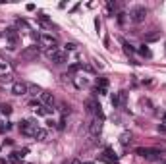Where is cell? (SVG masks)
I'll return each instance as SVG.
<instances>
[{
	"label": "cell",
	"instance_id": "52a82bcc",
	"mask_svg": "<svg viewBox=\"0 0 166 164\" xmlns=\"http://www.w3.org/2000/svg\"><path fill=\"white\" fill-rule=\"evenodd\" d=\"M110 102H112V106H114V108H124V106H126V102H128V93H126V91L114 93L112 99H110Z\"/></svg>",
	"mask_w": 166,
	"mask_h": 164
},
{
	"label": "cell",
	"instance_id": "2e32d148",
	"mask_svg": "<svg viewBox=\"0 0 166 164\" xmlns=\"http://www.w3.org/2000/svg\"><path fill=\"white\" fill-rule=\"evenodd\" d=\"M8 160H10L12 164H21V157H19V152H18V151L10 152V157H8Z\"/></svg>",
	"mask_w": 166,
	"mask_h": 164
},
{
	"label": "cell",
	"instance_id": "4dcf8cb0",
	"mask_svg": "<svg viewBox=\"0 0 166 164\" xmlns=\"http://www.w3.org/2000/svg\"><path fill=\"white\" fill-rule=\"evenodd\" d=\"M162 120H164V122H166V112H164V114H162Z\"/></svg>",
	"mask_w": 166,
	"mask_h": 164
},
{
	"label": "cell",
	"instance_id": "d6986e66",
	"mask_svg": "<svg viewBox=\"0 0 166 164\" xmlns=\"http://www.w3.org/2000/svg\"><path fill=\"white\" fill-rule=\"evenodd\" d=\"M46 135H48V133H46V129L39 127V131H37V135H35V139H37V141H45V139H46Z\"/></svg>",
	"mask_w": 166,
	"mask_h": 164
},
{
	"label": "cell",
	"instance_id": "277c9868",
	"mask_svg": "<svg viewBox=\"0 0 166 164\" xmlns=\"http://www.w3.org/2000/svg\"><path fill=\"white\" fill-rule=\"evenodd\" d=\"M135 154H139V157L147 158V160H156V158H160V154H162V152H160L159 149H149V147H137V149H135Z\"/></svg>",
	"mask_w": 166,
	"mask_h": 164
},
{
	"label": "cell",
	"instance_id": "484cf974",
	"mask_svg": "<svg viewBox=\"0 0 166 164\" xmlns=\"http://www.w3.org/2000/svg\"><path fill=\"white\" fill-rule=\"evenodd\" d=\"M64 124H66V120H64V118H62V120H60V122H58V129H64Z\"/></svg>",
	"mask_w": 166,
	"mask_h": 164
},
{
	"label": "cell",
	"instance_id": "30bf717a",
	"mask_svg": "<svg viewBox=\"0 0 166 164\" xmlns=\"http://www.w3.org/2000/svg\"><path fill=\"white\" fill-rule=\"evenodd\" d=\"M27 85L25 81H16V83H12V95H16V97H21V95H25L27 93Z\"/></svg>",
	"mask_w": 166,
	"mask_h": 164
},
{
	"label": "cell",
	"instance_id": "ba28073f",
	"mask_svg": "<svg viewBox=\"0 0 166 164\" xmlns=\"http://www.w3.org/2000/svg\"><path fill=\"white\" fill-rule=\"evenodd\" d=\"M37 56H39V46H27V48H23V50L19 52V58L27 60V62L37 60Z\"/></svg>",
	"mask_w": 166,
	"mask_h": 164
},
{
	"label": "cell",
	"instance_id": "5bb4252c",
	"mask_svg": "<svg viewBox=\"0 0 166 164\" xmlns=\"http://www.w3.org/2000/svg\"><path fill=\"white\" fill-rule=\"evenodd\" d=\"M160 35H162V31H159V29H154V31L151 33H145V43H151V41H156V39H160Z\"/></svg>",
	"mask_w": 166,
	"mask_h": 164
},
{
	"label": "cell",
	"instance_id": "603a6c76",
	"mask_svg": "<svg viewBox=\"0 0 166 164\" xmlns=\"http://www.w3.org/2000/svg\"><path fill=\"white\" fill-rule=\"evenodd\" d=\"M10 127H12V124H10V122H2V124H0V133L8 131V129H10Z\"/></svg>",
	"mask_w": 166,
	"mask_h": 164
},
{
	"label": "cell",
	"instance_id": "8fae6325",
	"mask_svg": "<svg viewBox=\"0 0 166 164\" xmlns=\"http://www.w3.org/2000/svg\"><path fill=\"white\" fill-rule=\"evenodd\" d=\"M87 129H89V133L95 137V135H99L101 133V129H102V122L99 120V118H95V120H91L89 122V126H87Z\"/></svg>",
	"mask_w": 166,
	"mask_h": 164
},
{
	"label": "cell",
	"instance_id": "4fadbf2b",
	"mask_svg": "<svg viewBox=\"0 0 166 164\" xmlns=\"http://www.w3.org/2000/svg\"><path fill=\"white\" fill-rule=\"evenodd\" d=\"M71 81H73V85H76L77 89H83V87H87V85H89V79H87V77H83V76L71 77Z\"/></svg>",
	"mask_w": 166,
	"mask_h": 164
},
{
	"label": "cell",
	"instance_id": "4316f807",
	"mask_svg": "<svg viewBox=\"0 0 166 164\" xmlns=\"http://www.w3.org/2000/svg\"><path fill=\"white\" fill-rule=\"evenodd\" d=\"M95 27H97V31H99V29H101V19H99V18L95 19Z\"/></svg>",
	"mask_w": 166,
	"mask_h": 164
},
{
	"label": "cell",
	"instance_id": "f546056e",
	"mask_svg": "<svg viewBox=\"0 0 166 164\" xmlns=\"http://www.w3.org/2000/svg\"><path fill=\"white\" fill-rule=\"evenodd\" d=\"M71 164H83V162H81V160H77V158H76V160H73V162H71Z\"/></svg>",
	"mask_w": 166,
	"mask_h": 164
},
{
	"label": "cell",
	"instance_id": "6da1fadb",
	"mask_svg": "<svg viewBox=\"0 0 166 164\" xmlns=\"http://www.w3.org/2000/svg\"><path fill=\"white\" fill-rule=\"evenodd\" d=\"M18 127H19V131L23 133V135H27V137H35L39 131L37 122H33V120H21Z\"/></svg>",
	"mask_w": 166,
	"mask_h": 164
},
{
	"label": "cell",
	"instance_id": "f1b7e54d",
	"mask_svg": "<svg viewBox=\"0 0 166 164\" xmlns=\"http://www.w3.org/2000/svg\"><path fill=\"white\" fill-rule=\"evenodd\" d=\"M0 69H6V62H2V60H0Z\"/></svg>",
	"mask_w": 166,
	"mask_h": 164
},
{
	"label": "cell",
	"instance_id": "9c48e42d",
	"mask_svg": "<svg viewBox=\"0 0 166 164\" xmlns=\"http://www.w3.org/2000/svg\"><path fill=\"white\" fill-rule=\"evenodd\" d=\"M4 37H6V41L10 43V46H18V43H19V35H18V31L16 29H12V27H8L6 31H4Z\"/></svg>",
	"mask_w": 166,
	"mask_h": 164
},
{
	"label": "cell",
	"instance_id": "3957f363",
	"mask_svg": "<svg viewBox=\"0 0 166 164\" xmlns=\"http://www.w3.org/2000/svg\"><path fill=\"white\" fill-rule=\"evenodd\" d=\"M149 12H147V8L145 6H135L131 12H129V19L133 21V23H143L145 19H147Z\"/></svg>",
	"mask_w": 166,
	"mask_h": 164
},
{
	"label": "cell",
	"instance_id": "7402d4cb",
	"mask_svg": "<svg viewBox=\"0 0 166 164\" xmlns=\"http://www.w3.org/2000/svg\"><path fill=\"white\" fill-rule=\"evenodd\" d=\"M0 112L4 114V116H10L12 114V106L10 104H0Z\"/></svg>",
	"mask_w": 166,
	"mask_h": 164
},
{
	"label": "cell",
	"instance_id": "ffe728a7",
	"mask_svg": "<svg viewBox=\"0 0 166 164\" xmlns=\"http://www.w3.org/2000/svg\"><path fill=\"white\" fill-rule=\"evenodd\" d=\"M106 6H108V12H110V14H116V12H118V8H120V4H118V2H112V0H110Z\"/></svg>",
	"mask_w": 166,
	"mask_h": 164
},
{
	"label": "cell",
	"instance_id": "d4e9b609",
	"mask_svg": "<svg viewBox=\"0 0 166 164\" xmlns=\"http://www.w3.org/2000/svg\"><path fill=\"white\" fill-rule=\"evenodd\" d=\"M76 43H66V50H76Z\"/></svg>",
	"mask_w": 166,
	"mask_h": 164
},
{
	"label": "cell",
	"instance_id": "8992f818",
	"mask_svg": "<svg viewBox=\"0 0 166 164\" xmlns=\"http://www.w3.org/2000/svg\"><path fill=\"white\" fill-rule=\"evenodd\" d=\"M85 106H87V110H89L91 114H95L97 118H99V120H104V112H102V108H101V104H99V102L95 101V99H89V101L85 102Z\"/></svg>",
	"mask_w": 166,
	"mask_h": 164
},
{
	"label": "cell",
	"instance_id": "5b68a950",
	"mask_svg": "<svg viewBox=\"0 0 166 164\" xmlns=\"http://www.w3.org/2000/svg\"><path fill=\"white\" fill-rule=\"evenodd\" d=\"M46 56L50 58L54 64H66L68 62V52L60 50V48H50V50H46Z\"/></svg>",
	"mask_w": 166,
	"mask_h": 164
},
{
	"label": "cell",
	"instance_id": "83f0119b",
	"mask_svg": "<svg viewBox=\"0 0 166 164\" xmlns=\"http://www.w3.org/2000/svg\"><path fill=\"white\" fill-rule=\"evenodd\" d=\"M0 79H2V81H10V76H8V73H4V76H0Z\"/></svg>",
	"mask_w": 166,
	"mask_h": 164
},
{
	"label": "cell",
	"instance_id": "44dd1931",
	"mask_svg": "<svg viewBox=\"0 0 166 164\" xmlns=\"http://www.w3.org/2000/svg\"><path fill=\"white\" fill-rule=\"evenodd\" d=\"M129 141H131V133H128V131L122 133V137H120V143H122V145H128Z\"/></svg>",
	"mask_w": 166,
	"mask_h": 164
},
{
	"label": "cell",
	"instance_id": "7a4b0ae2",
	"mask_svg": "<svg viewBox=\"0 0 166 164\" xmlns=\"http://www.w3.org/2000/svg\"><path fill=\"white\" fill-rule=\"evenodd\" d=\"M37 39H39V46H43V48H46V50H50V48H58L56 37H52V35H48V33H41Z\"/></svg>",
	"mask_w": 166,
	"mask_h": 164
},
{
	"label": "cell",
	"instance_id": "ac0fdd59",
	"mask_svg": "<svg viewBox=\"0 0 166 164\" xmlns=\"http://www.w3.org/2000/svg\"><path fill=\"white\" fill-rule=\"evenodd\" d=\"M139 54H141V56H145V58L153 56V52L149 50V46H145V44H141V46H139Z\"/></svg>",
	"mask_w": 166,
	"mask_h": 164
},
{
	"label": "cell",
	"instance_id": "1f68e13d",
	"mask_svg": "<svg viewBox=\"0 0 166 164\" xmlns=\"http://www.w3.org/2000/svg\"><path fill=\"white\" fill-rule=\"evenodd\" d=\"M83 164H93V162H83Z\"/></svg>",
	"mask_w": 166,
	"mask_h": 164
},
{
	"label": "cell",
	"instance_id": "9a60e30c",
	"mask_svg": "<svg viewBox=\"0 0 166 164\" xmlns=\"http://www.w3.org/2000/svg\"><path fill=\"white\" fill-rule=\"evenodd\" d=\"M37 21L45 27V29H52V21L46 18V16H37Z\"/></svg>",
	"mask_w": 166,
	"mask_h": 164
},
{
	"label": "cell",
	"instance_id": "cb8c5ba5",
	"mask_svg": "<svg viewBox=\"0 0 166 164\" xmlns=\"http://www.w3.org/2000/svg\"><path fill=\"white\" fill-rule=\"evenodd\" d=\"M122 44H124V50L128 52V54H133V52H135V48H133V46H129L126 41H122Z\"/></svg>",
	"mask_w": 166,
	"mask_h": 164
},
{
	"label": "cell",
	"instance_id": "7c38bea8",
	"mask_svg": "<svg viewBox=\"0 0 166 164\" xmlns=\"http://www.w3.org/2000/svg\"><path fill=\"white\" fill-rule=\"evenodd\" d=\"M39 102L43 104V106H50L54 104V97H52V93H46V91H43L41 95H39Z\"/></svg>",
	"mask_w": 166,
	"mask_h": 164
},
{
	"label": "cell",
	"instance_id": "e0dca14e",
	"mask_svg": "<svg viewBox=\"0 0 166 164\" xmlns=\"http://www.w3.org/2000/svg\"><path fill=\"white\" fill-rule=\"evenodd\" d=\"M27 93H31L33 97H39L41 93H43V89L37 87V85H29V87H27Z\"/></svg>",
	"mask_w": 166,
	"mask_h": 164
}]
</instances>
